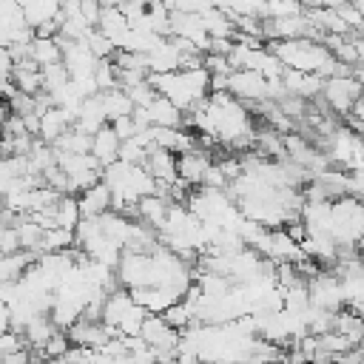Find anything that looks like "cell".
Returning <instances> with one entry per match:
<instances>
[{
    "mask_svg": "<svg viewBox=\"0 0 364 364\" xmlns=\"http://www.w3.org/2000/svg\"><path fill=\"white\" fill-rule=\"evenodd\" d=\"M321 97L324 102L336 111V114H353L355 102L364 97V85L355 80V77H327L324 80V88H321Z\"/></svg>",
    "mask_w": 364,
    "mask_h": 364,
    "instance_id": "cell-1",
    "label": "cell"
},
{
    "mask_svg": "<svg viewBox=\"0 0 364 364\" xmlns=\"http://www.w3.org/2000/svg\"><path fill=\"white\" fill-rule=\"evenodd\" d=\"M117 276H119V284L128 290L154 287V256L139 250H125L117 264Z\"/></svg>",
    "mask_w": 364,
    "mask_h": 364,
    "instance_id": "cell-2",
    "label": "cell"
},
{
    "mask_svg": "<svg viewBox=\"0 0 364 364\" xmlns=\"http://www.w3.org/2000/svg\"><path fill=\"white\" fill-rule=\"evenodd\" d=\"M307 287H310V301H313L316 307H321V310L338 313L341 304H347L341 279L333 276V273H313V276L307 279Z\"/></svg>",
    "mask_w": 364,
    "mask_h": 364,
    "instance_id": "cell-3",
    "label": "cell"
},
{
    "mask_svg": "<svg viewBox=\"0 0 364 364\" xmlns=\"http://www.w3.org/2000/svg\"><path fill=\"white\" fill-rule=\"evenodd\" d=\"M228 91L233 97L256 105V102L267 100V77L259 74V71H253V68H236L230 74V80H228Z\"/></svg>",
    "mask_w": 364,
    "mask_h": 364,
    "instance_id": "cell-4",
    "label": "cell"
},
{
    "mask_svg": "<svg viewBox=\"0 0 364 364\" xmlns=\"http://www.w3.org/2000/svg\"><path fill=\"white\" fill-rule=\"evenodd\" d=\"M176 159H179V154H173V151H168V148L154 145V148H151V154H148L145 168H148V173H151L159 185H173V182L179 179Z\"/></svg>",
    "mask_w": 364,
    "mask_h": 364,
    "instance_id": "cell-5",
    "label": "cell"
},
{
    "mask_svg": "<svg viewBox=\"0 0 364 364\" xmlns=\"http://www.w3.org/2000/svg\"><path fill=\"white\" fill-rule=\"evenodd\" d=\"M131 296L148 313H165L171 304L182 301V293H176L173 287H165V284H159V287H134Z\"/></svg>",
    "mask_w": 364,
    "mask_h": 364,
    "instance_id": "cell-6",
    "label": "cell"
},
{
    "mask_svg": "<svg viewBox=\"0 0 364 364\" xmlns=\"http://www.w3.org/2000/svg\"><path fill=\"white\" fill-rule=\"evenodd\" d=\"M148 68H151V74H171V71L182 68V51H179L176 37H165L148 54Z\"/></svg>",
    "mask_w": 364,
    "mask_h": 364,
    "instance_id": "cell-7",
    "label": "cell"
},
{
    "mask_svg": "<svg viewBox=\"0 0 364 364\" xmlns=\"http://www.w3.org/2000/svg\"><path fill=\"white\" fill-rule=\"evenodd\" d=\"M114 208V191L108 188V182H97L94 188L82 191L80 193V210H82V219L85 216H102L105 210Z\"/></svg>",
    "mask_w": 364,
    "mask_h": 364,
    "instance_id": "cell-8",
    "label": "cell"
},
{
    "mask_svg": "<svg viewBox=\"0 0 364 364\" xmlns=\"http://www.w3.org/2000/svg\"><path fill=\"white\" fill-rule=\"evenodd\" d=\"M282 80H284V85H287L290 94L304 97V100H307V97H316V94L324 88V77L310 74V71H299V68H284Z\"/></svg>",
    "mask_w": 364,
    "mask_h": 364,
    "instance_id": "cell-9",
    "label": "cell"
},
{
    "mask_svg": "<svg viewBox=\"0 0 364 364\" xmlns=\"http://www.w3.org/2000/svg\"><path fill=\"white\" fill-rule=\"evenodd\" d=\"M176 168H179V179H185L188 185H202L205 179V171L210 168V156L205 151H188V154H179L176 159Z\"/></svg>",
    "mask_w": 364,
    "mask_h": 364,
    "instance_id": "cell-10",
    "label": "cell"
},
{
    "mask_svg": "<svg viewBox=\"0 0 364 364\" xmlns=\"http://www.w3.org/2000/svg\"><path fill=\"white\" fill-rule=\"evenodd\" d=\"M148 119H151V125H165V128H179L182 122H185V111L179 108V105H173L165 94H159L148 108Z\"/></svg>",
    "mask_w": 364,
    "mask_h": 364,
    "instance_id": "cell-11",
    "label": "cell"
},
{
    "mask_svg": "<svg viewBox=\"0 0 364 364\" xmlns=\"http://www.w3.org/2000/svg\"><path fill=\"white\" fill-rule=\"evenodd\" d=\"M74 125L80 131H88V134H97L102 125H108V117H105V108H102V94L85 97V102H82Z\"/></svg>",
    "mask_w": 364,
    "mask_h": 364,
    "instance_id": "cell-12",
    "label": "cell"
},
{
    "mask_svg": "<svg viewBox=\"0 0 364 364\" xmlns=\"http://www.w3.org/2000/svg\"><path fill=\"white\" fill-rule=\"evenodd\" d=\"M171 205H173V202H171L168 196H162V193H148V196H142V199L136 202V208H139V219L159 230V228L165 225V219H168Z\"/></svg>",
    "mask_w": 364,
    "mask_h": 364,
    "instance_id": "cell-13",
    "label": "cell"
},
{
    "mask_svg": "<svg viewBox=\"0 0 364 364\" xmlns=\"http://www.w3.org/2000/svg\"><path fill=\"white\" fill-rule=\"evenodd\" d=\"M119 145H122V139L117 136L114 125L108 122V125H102V128L94 134V148H91V154H94L102 165H111V162L119 159Z\"/></svg>",
    "mask_w": 364,
    "mask_h": 364,
    "instance_id": "cell-14",
    "label": "cell"
},
{
    "mask_svg": "<svg viewBox=\"0 0 364 364\" xmlns=\"http://www.w3.org/2000/svg\"><path fill=\"white\" fill-rule=\"evenodd\" d=\"M117 48H119V43H122V37L131 31V23H128V17H125V11L117 6V9H102V17H100V26H97Z\"/></svg>",
    "mask_w": 364,
    "mask_h": 364,
    "instance_id": "cell-15",
    "label": "cell"
},
{
    "mask_svg": "<svg viewBox=\"0 0 364 364\" xmlns=\"http://www.w3.org/2000/svg\"><path fill=\"white\" fill-rule=\"evenodd\" d=\"M40 256L34 250H17V253H6L0 262V276L3 282H20L23 273L28 270V264H34Z\"/></svg>",
    "mask_w": 364,
    "mask_h": 364,
    "instance_id": "cell-16",
    "label": "cell"
},
{
    "mask_svg": "<svg viewBox=\"0 0 364 364\" xmlns=\"http://www.w3.org/2000/svg\"><path fill=\"white\" fill-rule=\"evenodd\" d=\"M134 307V296H131V290L125 287V290H114V293H108V299H105V307H102V321L105 324H111V327H119V321H122V316L128 313Z\"/></svg>",
    "mask_w": 364,
    "mask_h": 364,
    "instance_id": "cell-17",
    "label": "cell"
},
{
    "mask_svg": "<svg viewBox=\"0 0 364 364\" xmlns=\"http://www.w3.org/2000/svg\"><path fill=\"white\" fill-rule=\"evenodd\" d=\"M100 94H102V108H105L108 122H114L119 117H128L136 108L134 100H131V94L125 88H111V91H100Z\"/></svg>",
    "mask_w": 364,
    "mask_h": 364,
    "instance_id": "cell-18",
    "label": "cell"
},
{
    "mask_svg": "<svg viewBox=\"0 0 364 364\" xmlns=\"http://www.w3.org/2000/svg\"><path fill=\"white\" fill-rule=\"evenodd\" d=\"M71 245H77V233L71 230V228H48L46 233H43V242H40V256L43 253H54V250H68Z\"/></svg>",
    "mask_w": 364,
    "mask_h": 364,
    "instance_id": "cell-19",
    "label": "cell"
},
{
    "mask_svg": "<svg viewBox=\"0 0 364 364\" xmlns=\"http://www.w3.org/2000/svg\"><path fill=\"white\" fill-rule=\"evenodd\" d=\"M31 57H34L40 65L63 63V46L57 43V37H34V40H31Z\"/></svg>",
    "mask_w": 364,
    "mask_h": 364,
    "instance_id": "cell-20",
    "label": "cell"
},
{
    "mask_svg": "<svg viewBox=\"0 0 364 364\" xmlns=\"http://www.w3.org/2000/svg\"><path fill=\"white\" fill-rule=\"evenodd\" d=\"M57 330H60V327L54 324V318H48V316L43 313V316H34V318L26 324V330H23V333H26L28 344H34V347H46V341H48Z\"/></svg>",
    "mask_w": 364,
    "mask_h": 364,
    "instance_id": "cell-21",
    "label": "cell"
},
{
    "mask_svg": "<svg viewBox=\"0 0 364 364\" xmlns=\"http://www.w3.org/2000/svg\"><path fill=\"white\" fill-rule=\"evenodd\" d=\"M14 228H17V236H20V247H23V250H34V253H37V250H40V242H43L46 228H40L31 216H20ZM37 256H40V253H37Z\"/></svg>",
    "mask_w": 364,
    "mask_h": 364,
    "instance_id": "cell-22",
    "label": "cell"
},
{
    "mask_svg": "<svg viewBox=\"0 0 364 364\" xmlns=\"http://www.w3.org/2000/svg\"><path fill=\"white\" fill-rule=\"evenodd\" d=\"M316 182L324 188V193H327V199H341L347 191H350V176L347 173H341V171H324V173H318L316 176Z\"/></svg>",
    "mask_w": 364,
    "mask_h": 364,
    "instance_id": "cell-23",
    "label": "cell"
},
{
    "mask_svg": "<svg viewBox=\"0 0 364 364\" xmlns=\"http://www.w3.org/2000/svg\"><path fill=\"white\" fill-rule=\"evenodd\" d=\"M54 213H57V222H60V228H71V230H77V225L82 222L80 199H77V196H71V193H65V196L57 202Z\"/></svg>",
    "mask_w": 364,
    "mask_h": 364,
    "instance_id": "cell-24",
    "label": "cell"
},
{
    "mask_svg": "<svg viewBox=\"0 0 364 364\" xmlns=\"http://www.w3.org/2000/svg\"><path fill=\"white\" fill-rule=\"evenodd\" d=\"M82 43H85V46L91 48V54H94V57H100V60H108V57H114V54H117V46H114V43H111L100 28H91V31L82 37Z\"/></svg>",
    "mask_w": 364,
    "mask_h": 364,
    "instance_id": "cell-25",
    "label": "cell"
},
{
    "mask_svg": "<svg viewBox=\"0 0 364 364\" xmlns=\"http://www.w3.org/2000/svg\"><path fill=\"white\" fill-rule=\"evenodd\" d=\"M43 82H46L43 91H57V88H63L65 82H71V71H68V65H65V63L43 65Z\"/></svg>",
    "mask_w": 364,
    "mask_h": 364,
    "instance_id": "cell-26",
    "label": "cell"
},
{
    "mask_svg": "<svg viewBox=\"0 0 364 364\" xmlns=\"http://www.w3.org/2000/svg\"><path fill=\"white\" fill-rule=\"evenodd\" d=\"M148 316H151V313H148L142 304L134 301V307H131V310L122 316V321H119V333H122V336H139Z\"/></svg>",
    "mask_w": 364,
    "mask_h": 364,
    "instance_id": "cell-27",
    "label": "cell"
},
{
    "mask_svg": "<svg viewBox=\"0 0 364 364\" xmlns=\"http://www.w3.org/2000/svg\"><path fill=\"white\" fill-rule=\"evenodd\" d=\"M162 316H165V318H168V324H171V327H176L179 333L196 321V318H193V313H191V307H188L185 301H176V304H171V307H168Z\"/></svg>",
    "mask_w": 364,
    "mask_h": 364,
    "instance_id": "cell-28",
    "label": "cell"
},
{
    "mask_svg": "<svg viewBox=\"0 0 364 364\" xmlns=\"http://www.w3.org/2000/svg\"><path fill=\"white\" fill-rule=\"evenodd\" d=\"M148 154L151 151L142 142H136V139H122V145H119V159L134 162V165H145L148 162Z\"/></svg>",
    "mask_w": 364,
    "mask_h": 364,
    "instance_id": "cell-29",
    "label": "cell"
},
{
    "mask_svg": "<svg viewBox=\"0 0 364 364\" xmlns=\"http://www.w3.org/2000/svg\"><path fill=\"white\" fill-rule=\"evenodd\" d=\"M296 14H304V6L299 0H267V17L276 20V17H296Z\"/></svg>",
    "mask_w": 364,
    "mask_h": 364,
    "instance_id": "cell-30",
    "label": "cell"
},
{
    "mask_svg": "<svg viewBox=\"0 0 364 364\" xmlns=\"http://www.w3.org/2000/svg\"><path fill=\"white\" fill-rule=\"evenodd\" d=\"M71 338H68V333H63V330H57L48 341H46V347H43V353H46V358H63V355H68V350H71Z\"/></svg>",
    "mask_w": 364,
    "mask_h": 364,
    "instance_id": "cell-31",
    "label": "cell"
},
{
    "mask_svg": "<svg viewBox=\"0 0 364 364\" xmlns=\"http://www.w3.org/2000/svg\"><path fill=\"white\" fill-rule=\"evenodd\" d=\"M205 68L210 74H233V65H230V57L228 54H213L208 51L205 54Z\"/></svg>",
    "mask_w": 364,
    "mask_h": 364,
    "instance_id": "cell-32",
    "label": "cell"
},
{
    "mask_svg": "<svg viewBox=\"0 0 364 364\" xmlns=\"http://www.w3.org/2000/svg\"><path fill=\"white\" fill-rule=\"evenodd\" d=\"M111 125H114V131H117V136H119V139H134V136L139 134V125H136L134 114H128V117H119V119H114Z\"/></svg>",
    "mask_w": 364,
    "mask_h": 364,
    "instance_id": "cell-33",
    "label": "cell"
},
{
    "mask_svg": "<svg viewBox=\"0 0 364 364\" xmlns=\"http://www.w3.org/2000/svg\"><path fill=\"white\" fill-rule=\"evenodd\" d=\"M202 185H205V188H228V185H230V179L225 176V171L219 168V162H210V168L205 171Z\"/></svg>",
    "mask_w": 364,
    "mask_h": 364,
    "instance_id": "cell-34",
    "label": "cell"
},
{
    "mask_svg": "<svg viewBox=\"0 0 364 364\" xmlns=\"http://www.w3.org/2000/svg\"><path fill=\"white\" fill-rule=\"evenodd\" d=\"M80 14L88 20V26H100V17H102V3L100 0H80Z\"/></svg>",
    "mask_w": 364,
    "mask_h": 364,
    "instance_id": "cell-35",
    "label": "cell"
},
{
    "mask_svg": "<svg viewBox=\"0 0 364 364\" xmlns=\"http://www.w3.org/2000/svg\"><path fill=\"white\" fill-rule=\"evenodd\" d=\"M0 250H3V256H6V253H17V250H23V247H20L17 228H3V230H0Z\"/></svg>",
    "mask_w": 364,
    "mask_h": 364,
    "instance_id": "cell-36",
    "label": "cell"
},
{
    "mask_svg": "<svg viewBox=\"0 0 364 364\" xmlns=\"http://www.w3.org/2000/svg\"><path fill=\"white\" fill-rule=\"evenodd\" d=\"M3 364H31V353H28V347L14 350V353H6V355H3Z\"/></svg>",
    "mask_w": 364,
    "mask_h": 364,
    "instance_id": "cell-37",
    "label": "cell"
},
{
    "mask_svg": "<svg viewBox=\"0 0 364 364\" xmlns=\"http://www.w3.org/2000/svg\"><path fill=\"white\" fill-rule=\"evenodd\" d=\"M230 74H210V91H228Z\"/></svg>",
    "mask_w": 364,
    "mask_h": 364,
    "instance_id": "cell-38",
    "label": "cell"
},
{
    "mask_svg": "<svg viewBox=\"0 0 364 364\" xmlns=\"http://www.w3.org/2000/svg\"><path fill=\"white\" fill-rule=\"evenodd\" d=\"M114 364H136V358L131 353H122L119 358H114Z\"/></svg>",
    "mask_w": 364,
    "mask_h": 364,
    "instance_id": "cell-39",
    "label": "cell"
},
{
    "mask_svg": "<svg viewBox=\"0 0 364 364\" xmlns=\"http://www.w3.org/2000/svg\"><path fill=\"white\" fill-rule=\"evenodd\" d=\"M102 3V9H117V6H122L125 0H100Z\"/></svg>",
    "mask_w": 364,
    "mask_h": 364,
    "instance_id": "cell-40",
    "label": "cell"
},
{
    "mask_svg": "<svg viewBox=\"0 0 364 364\" xmlns=\"http://www.w3.org/2000/svg\"><path fill=\"white\" fill-rule=\"evenodd\" d=\"M358 350H361V355H364V341H361V344H358Z\"/></svg>",
    "mask_w": 364,
    "mask_h": 364,
    "instance_id": "cell-41",
    "label": "cell"
},
{
    "mask_svg": "<svg viewBox=\"0 0 364 364\" xmlns=\"http://www.w3.org/2000/svg\"><path fill=\"white\" fill-rule=\"evenodd\" d=\"M310 364H318V361H310Z\"/></svg>",
    "mask_w": 364,
    "mask_h": 364,
    "instance_id": "cell-42",
    "label": "cell"
}]
</instances>
